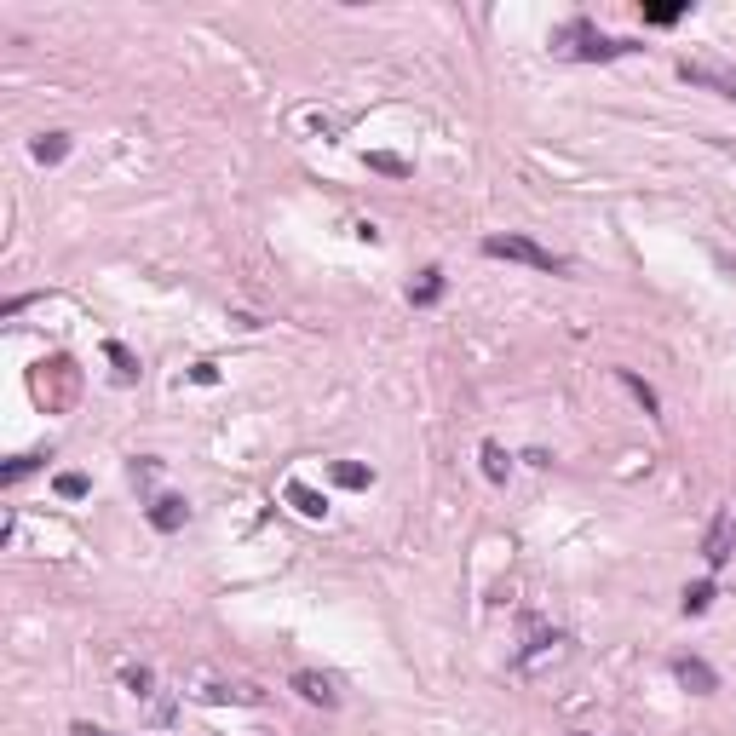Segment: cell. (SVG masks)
<instances>
[{
  "label": "cell",
  "mask_w": 736,
  "mask_h": 736,
  "mask_svg": "<svg viewBox=\"0 0 736 736\" xmlns=\"http://www.w3.org/2000/svg\"><path fill=\"white\" fill-rule=\"evenodd\" d=\"M552 46H558L564 58H581V64H610V58H621V52H639V41H610V35H598L587 18H570L558 35H552Z\"/></svg>",
  "instance_id": "cell-1"
},
{
  "label": "cell",
  "mask_w": 736,
  "mask_h": 736,
  "mask_svg": "<svg viewBox=\"0 0 736 736\" xmlns=\"http://www.w3.org/2000/svg\"><path fill=\"white\" fill-rule=\"evenodd\" d=\"M483 253H489V259H512V265H529V271H552V276L570 271V265H564L558 253L541 248V242H529V236H483Z\"/></svg>",
  "instance_id": "cell-2"
},
{
  "label": "cell",
  "mask_w": 736,
  "mask_h": 736,
  "mask_svg": "<svg viewBox=\"0 0 736 736\" xmlns=\"http://www.w3.org/2000/svg\"><path fill=\"white\" fill-rule=\"evenodd\" d=\"M731 552H736V506H719L708 535H702V564H708V570H725Z\"/></svg>",
  "instance_id": "cell-3"
},
{
  "label": "cell",
  "mask_w": 736,
  "mask_h": 736,
  "mask_svg": "<svg viewBox=\"0 0 736 736\" xmlns=\"http://www.w3.org/2000/svg\"><path fill=\"white\" fill-rule=\"evenodd\" d=\"M679 75H685L690 87H708V92H719V98H731V104H736V69L713 64V58H685Z\"/></svg>",
  "instance_id": "cell-4"
},
{
  "label": "cell",
  "mask_w": 736,
  "mask_h": 736,
  "mask_svg": "<svg viewBox=\"0 0 736 736\" xmlns=\"http://www.w3.org/2000/svg\"><path fill=\"white\" fill-rule=\"evenodd\" d=\"M294 690L311 702V708H340V685H334L328 673H317V667H299V673H294Z\"/></svg>",
  "instance_id": "cell-5"
},
{
  "label": "cell",
  "mask_w": 736,
  "mask_h": 736,
  "mask_svg": "<svg viewBox=\"0 0 736 736\" xmlns=\"http://www.w3.org/2000/svg\"><path fill=\"white\" fill-rule=\"evenodd\" d=\"M673 679H679L690 696H713V690H719V673H713L702 656H679V662H673Z\"/></svg>",
  "instance_id": "cell-6"
},
{
  "label": "cell",
  "mask_w": 736,
  "mask_h": 736,
  "mask_svg": "<svg viewBox=\"0 0 736 736\" xmlns=\"http://www.w3.org/2000/svg\"><path fill=\"white\" fill-rule=\"evenodd\" d=\"M184 524H190V506H184L179 495H161V501H150V529H161V535H179Z\"/></svg>",
  "instance_id": "cell-7"
},
{
  "label": "cell",
  "mask_w": 736,
  "mask_h": 736,
  "mask_svg": "<svg viewBox=\"0 0 736 736\" xmlns=\"http://www.w3.org/2000/svg\"><path fill=\"white\" fill-rule=\"evenodd\" d=\"M443 288H449V282H443V271H437V265H426V271L409 282V305H414V311H426V305H437V299H443Z\"/></svg>",
  "instance_id": "cell-8"
},
{
  "label": "cell",
  "mask_w": 736,
  "mask_h": 736,
  "mask_svg": "<svg viewBox=\"0 0 736 736\" xmlns=\"http://www.w3.org/2000/svg\"><path fill=\"white\" fill-rule=\"evenodd\" d=\"M282 495H288V506H294L299 518H328V495H317V489H311V483H288V489H282Z\"/></svg>",
  "instance_id": "cell-9"
},
{
  "label": "cell",
  "mask_w": 736,
  "mask_h": 736,
  "mask_svg": "<svg viewBox=\"0 0 736 736\" xmlns=\"http://www.w3.org/2000/svg\"><path fill=\"white\" fill-rule=\"evenodd\" d=\"M29 156L41 161V167H58V161L69 156V133H41V138H29Z\"/></svg>",
  "instance_id": "cell-10"
},
{
  "label": "cell",
  "mask_w": 736,
  "mask_h": 736,
  "mask_svg": "<svg viewBox=\"0 0 736 736\" xmlns=\"http://www.w3.org/2000/svg\"><path fill=\"white\" fill-rule=\"evenodd\" d=\"M328 478L340 483V489H368V483H374V466H363V460H334Z\"/></svg>",
  "instance_id": "cell-11"
},
{
  "label": "cell",
  "mask_w": 736,
  "mask_h": 736,
  "mask_svg": "<svg viewBox=\"0 0 736 736\" xmlns=\"http://www.w3.org/2000/svg\"><path fill=\"white\" fill-rule=\"evenodd\" d=\"M616 380H621L627 391H633V397H639V409H644V414H662V397H656V386H650V380H639L633 368H616Z\"/></svg>",
  "instance_id": "cell-12"
},
{
  "label": "cell",
  "mask_w": 736,
  "mask_h": 736,
  "mask_svg": "<svg viewBox=\"0 0 736 736\" xmlns=\"http://www.w3.org/2000/svg\"><path fill=\"white\" fill-rule=\"evenodd\" d=\"M478 460H483V478H489V483H506V472H512V460H506V449L495 443V437H483Z\"/></svg>",
  "instance_id": "cell-13"
},
{
  "label": "cell",
  "mask_w": 736,
  "mask_h": 736,
  "mask_svg": "<svg viewBox=\"0 0 736 736\" xmlns=\"http://www.w3.org/2000/svg\"><path fill=\"white\" fill-rule=\"evenodd\" d=\"M685 12H690V0H656V6H644V23L667 29V23H679Z\"/></svg>",
  "instance_id": "cell-14"
},
{
  "label": "cell",
  "mask_w": 736,
  "mask_h": 736,
  "mask_svg": "<svg viewBox=\"0 0 736 736\" xmlns=\"http://www.w3.org/2000/svg\"><path fill=\"white\" fill-rule=\"evenodd\" d=\"M713 598H719V593H713V581H690V587H685V598H679V610H685V616H702V610H708Z\"/></svg>",
  "instance_id": "cell-15"
},
{
  "label": "cell",
  "mask_w": 736,
  "mask_h": 736,
  "mask_svg": "<svg viewBox=\"0 0 736 736\" xmlns=\"http://www.w3.org/2000/svg\"><path fill=\"white\" fill-rule=\"evenodd\" d=\"M368 167H374V173H386V179H409L414 167L403 156H391V150H368Z\"/></svg>",
  "instance_id": "cell-16"
},
{
  "label": "cell",
  "mask_w": 736,
  "mask_h": 736,
  "mask_svg": "<svg viewBox=\"0 0 736 736\" xmlns=\"http://www.w3.org/2000/svg\"><path fill=\"white\" fill-rule=\"evenodd\" d=\"M104 357L115 363V380H138V357H133V351H127L121 340H110V345H104Z\"/></svg>",
  "instance_id": "cell-17"
},
{
  "label": "cell",
  "mask_w": 736,
  "mask_h": 736,
  "mask_svg": "<svg viewBox=\"0 0 736 736\" xmlns=\"http://www.w3.org/2000/svg\"><path fill=\"white\" fill-rule=\"evenodd\" d=\"M64 501H87L92 495V483H87V472H58V483H52Z\"/></svg>",
  "instance_id": "cell-18"
},
{
  "label": "cell",
  "mask_w": 736,
  "mask_h": 736,
  "mask_svg": "<svg viewBox=\"0 0 736 736\" xmlns=\"http://www.w3.org/2000/svg\"><path fill=\"white\" fill-rule=\"evenodd\" d=\"M46 455H18V460H6V466H0V483H23L29 478V472H35V466H41Z\"/></svg>",
  "instance_id": "cell-19"
},
{
  "label": "cell",
  "mask_w": 736,
  "mask_h": 736,
  "mask_svg": "<svg viewBox=\"0 0 736 736\" xmlns=\"http://www.w3.org/2000/svg\"><path fill=\"white\" fill-rule=\"evenodd\" d=\"M121 685L133 690V696H150V690H156V673H150V667H127V673H121Z\"/></svg>",
  "instance_id": "cell-20"
},
{
  "label": "cell",
  "mask_w": 736,
  "mask_h": 736,
  "mask_svg": "<svg viewBox=\"0 0 736 736\" xmlns=\"http://www.w3.org/2000/svg\"><path fill=\"white\" fill-rule=\"evenodd\" d=\"M29 305H35V294H12L6 305H0V317H18V311H29Z\"/></svg>",
  "instance_id": "cell-21"
},
{
  "label": "cell",
  "mask_w": 736,
  "mask_h": 736,
  "mask_svg": "<svg viewBox=\"0 0 736 736\" xmlns=\"http://www.w3.org/2000/svg\"><path fill=\"white\" fill-rule=\"evenodd\" d=\"M69 736H121V731H104V725H87V719H75V725H69Z\"/></svg>",
  "instance_id": "cell-22"
},
{
  "label": "cell",
  "mask_w": 736,
  "mask_h": 736,
  "mask_svg": "<svg viewBox=\"0 0 736 736\" xmlns=\"http://www.w3.org/2000/svg\"><path fill=\"white\" fill-rule=\"evenodd\" d=\"M190 380H196V386H213V380H219V368H213V363H196V368H190Z\"/></svg>",
  "instance_id": "cell-23"
}]
</instances>
